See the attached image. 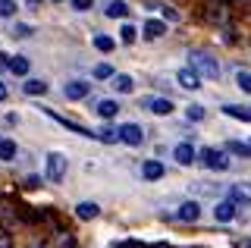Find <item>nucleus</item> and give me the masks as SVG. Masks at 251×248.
I'll return each instance as SVG.
<instances>
[{"instance_id": "obj_3", "label": "nucleus", "mask_w": 251, "mask_h": 248, "mask_svg": "<svg viewBox=\"0 0 251 248\" xmlns=\"http://www.w3.org/2000/svg\"><path fill=\"white\" fill-rule=\"evenodd\" d=\"M44 170H47V179H50V182H63V179H66V154L50 151V154H47Z\"/></svg>"}, {"instance_id": "obj_39", "label": "nucleus", "mask_w": 251, "mask_h": 248, "mask_svg": "<svg viewBox=\"0 0 251 248\" xmlns=\"http://www.w3.org/2000/svg\"><path fill=\"white\" fill-rule=\"evenodd\" d=\"M53 3H60V0H53Z\"/></svg>"}, {"instance_id": "obj_31", "label": "nucleus", "mask_w": 251, "mask_h": 248, "mask_svg": "<svg viewBox=\"0 0 251 248\" xmlns=\"http://www.w3.org/2000/svg\"><path fill=\"white\" fill-rule=\"evenodd\" d=\"M110 75H113V66H110V63H98V66H94V79H110Z\"/></svg>"}, {"instance_id": "obj_18", "label": "nucleus", "mask_w": 251, "mask_h": 248, "mask_svg": "<svg viewBox=\"0 0 251 248\" xmlns=\"http://www.w3.org/2000/svg\"><path fill=\"white\" fill-rule=\"evenodd\" d=\"M22 91H25L28 98H38V95H44V91H47V82H44V79H25Z\"/></svg>"}, {"instance_id": "obj_28", "label": "nucleus", "mask_w": 251, "mask_h": 248, "mask_svg": "<svg viewBox=\"0 0 251 248\" xmlns=\"http://www.w3.org/2000/svg\"><path fill=\"white\" fill-rule=\"evenodd\" d=\"M35 35V28L25 25V22H16V28H13V38H31Z\"/></svg>"}, {"instance_id": "obj_37", "label": "nucleus", "mask_w": 251, "mask_h": 248, "mask_svg": "<svg viewBox=\"0 0 251 248\" xmlns=\"http://www.w3.org/2000/svg\"><path fill=\"white\" fill-rule=\"evenodd\" d=\"M0 248H10V239L6 236H0Z\"/></svg>"}, {"instance_id": "obj_27", "label": "nucleus", "mask_w": 251, "mask_h": 248, "mask_svg": "<svg viewBox=\"0 0 251 248\" xmlns=\"http://www.w3.org/2000/svg\"><path fill=\"white\" fill-rule=\"evenodd\" d=\"M185 116H188V123H201V120H204V107H201V104L185 107Z\"/></svg>"}, {"instance_id": "obj_8", "label": "nucleus", "mask_w": 251, "mask_h": 248, "mask_svg": "<svg viewBox=\"0 0 251 248\" xmlns=\"http://www.w3.org/2000/svg\"><path fill=\"white\" fill-rule=\"evenodd\" d=\"M176 82H179V88H188V91H195V88H201V75L195 73L192 66H185V69H179L176 73Z\"/></svg>"}, {"instance_id": "obj_38", "label": "nucleus", "mask_w": 251, "mask_h": 248, "mask_svg": "<svg viewBox=\"0 0 251 248\" xmlns=\"http://www.w3.org/2000/svg\"><path fill=\"white\" fill-rule=\"evenodd\" d=\"M28 6H31V10H35V6H38V0H28Z\"/></svg>"}, {"instance_id": "obj_6", "label": "nucleus", "mask_w": 251, "mask_h": 248, "mask_svg": "<svg viewBox=\"0 0 251 248\" xmlns=\"http://www.w3.org/2000/svg\"><path fill=\"white\" fill-rule=\"evenodd\" d=\"M88 95H91V85L82 82V79H73V82L63 85V98H66V100H82V98H88Z\"/></svg>"}, {"instance_id": "obj_2", "label": "nucleus", "mask_w": 251, "mask_h": 248, "mask_svg": "<svg viewBox=\"0 0 251 248\" xmlns=\"http://www.w3.org/2000/svg\"><path fill=\"white\" fill-rule=\"evenodd\" d=\"M198 160H201L207 170H217V173H223V170L232 167L229 151H220V148H201V151H198Z\"/></svg>"}, {"instance_id": "obj_15", "label": "nucleus", "mask_w": 251, "mask_h": 248, "mask_svg": "<svg viewBox=\"0 0 251 248\" xmlns=\"http://www.w3.org/2000/svg\"><path fill=\"white\" fill-rule=\"evenodd\" d=\"M98 214H100V207L94 204V201H82V204H75V217H78V220H94Z\"/></svg>"}, {"instance_id": "obj_4", "label": "nucleus", "mask_w": 251, "mask_h": 248, "mask_svg": "<svg viewBox=\"0 0 251 248\" xmlns=\"http://www.w3.org/2000/svg\"><path fill=\"white\" fill-rule=\"evenodd\" d=\"M116 135H120V142L132 145V148H138V145L145 142V129H141L138 123H123V126L116 129Z\"/></svg>"}, {"instance_id": "obj_23", "label": "nucleus", "mask_w": 251, "mask_h": 248, "mask_svg": "<svg viewBox=\"0 0 251 248\" xmlns=\"http://www.w3.org/2000/svg\"><path fill=\"white\" fill-rule=\"evenodd\" d=\"M94 48H98L100 53H110V50L116 48V41L110 35H94Z\"/></svg>"}, {"instance_id": "obj_12", "label": "nucleus", "mask_w": 251, "mask_h": 248, "mask_svg": "<svg viewBox=\"0 0 251 248\" xmlns=\"http://www.w3.org/2000/svg\"><path fill=\"white\" fill-rule=\"evenodd\" d=\"M235 211H239V207H235L232 201H220V204L214 207V217L220 223H229V220H235Z\"/></svg>"}, {"instance_id": "obj_36", "label": "nucleus", "mask_w": 251, "mask_h": 248, "mask_svg": "<svg viewBox=\"0 0 251 248\" xmlns=\"http://www.w3.org/2000/svg\"><path fill=\"white\" fill-rule=\"evenodd\" d=\"M0 100H6V85L0 82Z\"/></svg>"}, {"instance_id": "obj_16", "label": "nucleus", "mask_w": 251, "mask_h": 248, "mask_svg": "<svg viewBox=\"0 0 251 248\" xmlns=\"http://www.w3.org/2000/svg\"><path fill=\"white\" fill-rule=\"evenodd\" d=\"M141 176H145V179H160V176H163V164H160V160H145V164H141Z\"/></svg>"}, {"instance_id": "obj_11", "label": "nucleus", "mask_w": 251, "mask_h": 248, "mask_svg": "<svg viewBox=\"0 0 251 248\" xmlns=\"http://www.w3.org/2000/svg\"><path fill=\"white\" fill-rule=\"evenodd\" d=\"M110 85H113V91H120V95H132V88H135L132 75H126V73H113L110 75Z\"/></svg>"}, {"instance_id": "obj_26", "label": "nucleus", "mask_w": 251, "mask_h": 248, "mask_svg": "<svg viewBox=\"0 0 251 248\" xmlns=\"http://www.w3.org/2000/svg\"><path fill=\"white\" fill-rule=\"evenodd\" d=\"M135 38H138L135 25H123V28H120V41H123V44H135Z\"/></svg>"}, {"instance_id": "obj_22", "label": "nucleus", "mask_w": 251, "mask_h": 248, "mask_svg": "<svg viewBox=\"0 0 251 248\" xmlns=\"http://www.w3.org/2000/svg\"><path fill=\"white\" fill-rule=\"evenodd\" d=\"M98 113L104 116V120H113V116L120 113V104H116V100H100V104H98Z\"/></svg>"}, {"instance_id": "obj_29", "label": "nucleus", "mask_w": 251, "mask_h": 248, "mask_svg": "<svg viewBox=\"0 0 251 248\" xmlns=\"http://www.w3.org/2000/svg\"><path fill=\"white\" fill-rule=\"evenodd\" d=\"M16 157V145L13 142H0V160H13Z\"/></svg>"}, {"instance_id": "obj_40", "label": "nucleus", "mask_w": 251, "mask_h": 248, "mask_svg": "<svg viewBox=\"0 0 251 248\" xmlns=\"http://www.w3.org/2000/svg\"><path fill=\"white\" fill-rule=\"evenodd\" d=\"M0 142H3V138H0Z\"/></svg>"}, {"instance_id": "obj_17", "label": "nucleus", "mask_w": 251, "mask_h": 248, "mask_svg": "<svg viewBox=\"0 0 251 248\" xmlns=\"http://www.w3.org/2000/svg\"><path fill=\"white\" fill-rule=\"evenodd\" d=\"M148 107H151V113H157V116H170V113H173V100H170V98L148 100Z\"/></svg>"}, {"instance_id": "obj_21", "label": "nucleus", "mask_w": 251, "mask_h": 248, "mask_svg": "<svg viewBox=\"0 0 251 248\" xmlns=\"http://www.w3.org/2000/svg\"><path fill=\"white\" fill-rule=\"evenodd\" d=\"M226 151L235 157H251V142H226Z\"/></svg>"}, {"instance_id": "obj_7", "label": "nucleus", "mask_w": 251, "mask_h": 248, "mask_svg": "<svg viewBox=\"0 0 251 248\" xmlns=\"http://www.w3.org/2000/svg\"><path fill=\"white\" fill-rule=\"evenodd\" d=\"M173 157H176V164L192 167L195 160H198V151L192 148V142H182V145H176V148H173Z\"/></svg>"}, {"instance_id": "obj_25", "label": "nucleus", "mask_w": 251, "mask_h": 248, "mask_svg": "<svg viewBox=\"0 0 251 248\" xmlns=\"http://www.w3.org/2000/svg\"><path fill=\"white\" fill-rule=\"evenodd\" d=\"M235 85H239L245 95H251V73H245V69H239L235 73Z\"/></svg>"}, {"instance_id": "obj_20", "label": "nucleus", "mask_w": 251, "mask_h": 248, "mask_svg": "<svg viewBox=\"0 0 251 248\" xmlns=\"http://www.w3.org/2000/svg\"><path fill=\"white\" fill-rule=\"evenodd\" d=\"M6 66H10V73L13 75H28V57H10V63H6Z\"/></svg>"}, {"instance_id": "obj_5", "label": "nucleus", "mask_w": 251, "mask_h": 248, "mask_svg": "<svg viewBox=\"0 0 251 248\" xmlns=\"http://www.w3.org/2000/svg\"><path fill=\"white\" fill-rule=\"evenodd\" d=\"M44 113L50 116L53 123H60L63 129H69V132H75V135H82V138H94V132L91 129H85V126H78V123H73V120H66V116H60L57 110H53V107H44Z\"/></svg>"}, {"instance_id": "obj_32", "label": "nucleus", "mask_w": 251, "mask_h": 248, "mask_svg": "<svg viewBox=\"0 0 251 248\" xmlns=\"http://www.w3.org/2000/svg\"><path fill=\"white\" fill-rule=\"evenodd\" d=\"M160 13H163V19H167V22H179V13L173 10V6H167V3H160Z\"/></svg>"}, {"instance_id": "obj_35", "label": "nucleus", "mask_w": 251, "mask_h": 248, "mask_svg": "<svg viewBox=\"0 0 251 248\" xmlns=\"http://www.w3.org/2000/svg\"><path fill=\"white\" fill-rule=\"evenodd\" d=\"M235 248H251V236H242V239H235Z\"/></svg>"}, {"instance_id": "obj_24", "label": "nucleus", "mask_w": 251, "mask_h": 248, "mask_svg": "<svg viewBox=\"0 0 251 248\" xmlns=\"http://www.w3.org/2000/svg\"><path fill=\"white\" fill-rule=\"evenodd\" d=\"M94 138H98V142H107V145L120 142V135H116V129H113V126H107V129H100V132H94Z\"/></svg>"}, {"instance_id": "obj_14", "label": "nucleus", "mask_w": 251, "mask_h": 248, "mask_svg": "<svg viewBox=\"0 0 251 248\" xmlns=\"http://www.w3.org/2000/svg\"><path fill=\"white\" fill-rule=\"evenodd\" d=\"M104 13L110 19H126V16H129V3H126V0H110Z\"/></svg>"}, {"instance_id": "obj_30", "label": "nucleus", "mask_w": 251, "mask_h": 248, "mask_svg": "<svg viewBox=\"0 0 251 248\" xmlns=\"http://www.w3.org/2000/svg\"><path fill=\"white\" fill-rule=\"evenodd\" d=\"M16 13V0H0V19H10Z\"/></svg>"}, {"instance_id": "obj_34", "label": "nucleus", "mask_w": 251, "mask_h": 248, "mask_svg": "<svg viewBox=\"0 0 251 248\" xmlns=\"http://www.w3.org/2000/svg\"><path fill=\"white\" fill-rule=\"evenodd\" d=\"M91 6H94V0H73V10H78V13L91 10Z\"/></svg>"}, {"instance_id": "obj_19", "label": "nucleus", "mask_w": 251, "mask_h": 248, "mask_svg": "<svg viewBox=\"0 0 251 248\" xmlns=\"http://www.w3.org/2000/svg\"><path fill=\"white\" fill-rule=\"evenodd\" d=\"M223 113H226V116H232V120H245V123H251V110H248V107L226 104V107H223Z\"/></svg>"}, {"instance_id": "obj_9", "label": "nucleus", "mask_w": 251, "mask_h": 248, "mask_svg": "<svg viewBox=\"0 0 251 248\" xmlns=\"http://www.w3.org/2000/svg\"><path fill=\"white\" fill-rule=\"evenodd\" d=\"M229 201L235 207H248L251 204V189L248 185H229Z\"/></svg>"}, {"instance_id": "obj_13", "label": "nucleus", "mask_w": 251, "mask_h": 248, "mask_svg": "<svg viewBox=\"0 0 251 248\" xmlns=\"http://www.w3.org/2000/svg\"><path fill=\"white\" fill-rule=\"evenodd\" d=\"M163 35H167V22H160V19H148L145 22V38L157 41V38H163Z\"/></svg>"}, {"instance_id": "obj_33", "label": "nucleus", "mask_w": 251, "mask_h": 248, "mask_svg": "<svg viewBox=\"0 0 251 248\" xmlns=\"http://www.w3.org/2000/svg\"><path fill=\"white\" fill-rule=\"evenodd\" d=\"M120 248H173V245H167V242H157V245H138V242H126V245H120Z\"/></svg>"}, {"instance_id": "obj_1", "label": "nucleus", "mask_w": 251, "mask_h": 248, "mask_svg": "<svg viewBox=\"0 0 251 248\" xmlns=\"http://www.w3.org/2000/svg\"><path fill=\"white\" fill-rule=\"evenodd\" d=\"M188 66H192L195 73L201 75V79H220V63H217V57H214V53H207V50H201V48L188 50Z\"/></svg>"}, {"instance_id": "obj_10", "label": "nucleus", "mask_w": 251, "mask_h": 248, "mask_svg": "<svg viewBox=\"0 0 251 248\" xmlns=\"http://www.w3.org/2000/svg\"><path fill=\"white\" fill-rule=\"evenodd\" d=\"M198 217H201V204H198V201H185V204L179 207L176 220H182V223H195Z\"/></svg>"}]
</instances>
